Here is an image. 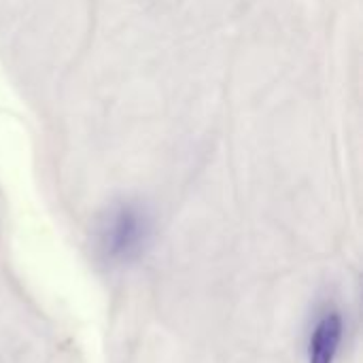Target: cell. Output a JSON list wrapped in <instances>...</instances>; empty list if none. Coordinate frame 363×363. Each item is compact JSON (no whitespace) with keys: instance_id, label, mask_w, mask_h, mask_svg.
<instances>
[{"instance_id":"cell-1","label":"cell","mask_w":363,"mask_h":363,"mask_svg":"<svg viewBox=\"0 0 363 363\" xmlns=\"http://www.w3.org/2000/svg\"><path fill=\"white\" fill-rule=\"evenodd\" d=\"M147 234V221L145 215L136 206L123 204L119 206L102 228L100 247L104 255L113 262L130 259L140 251V245L145 242Z\"/></svg>"},{"instance_id":"cell-2","label":"cell","mask_w":363,"mask_h":363,"mask_svg":"<svg viewBox=\"0 0 363 363\" xmlns=\"http://www.w3.org/2000/svg\"><path fill=\"white\" fill-rule=\"evenodd\" d=\"M345 323L340 313H328L319 319L311 345H308V363H334L340 342H342Z\"/></svg>"}]
</instances>
